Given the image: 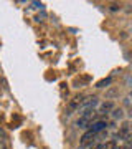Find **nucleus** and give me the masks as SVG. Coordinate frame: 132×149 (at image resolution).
Segmentation results:
<instances>
[{
  "label": "nucleus",
  "instance_id": "11",
  "mask_svg": "<svg viewBox=\"0 0 132 149\" xmlns=\"http://www.w3.org/2000/svg\"><path fill=\"white\" fill-rule=\"evenodd\" d=\"M117 8H119V5H117V3H112V5H111V10H117Z\"/></svg>",
  "mask_w": 132,
  "mask_h": 149
},
{
  "label": "nucleus",
  "instance_id": "3",
  "mask_svg": "<svg viewBox=\"0 0 132 149\" xmlns=\"http://www.w3.org/2000/svg\"><path fill=\"white\" fill-rule=\"evenodd\" d=\"M96 138H97V134L94 133V131H91V129H88L84 134H83V138H81V141H79V144H81V148H88V146H91V144L96 141Z\"/></svg>",
  "mask_w": 132,
  "mask_h": 149
},
{
  "label": "nucleus",
  "instance_id": "14",
  "mask_svg": "<svg viewBox=\"0 0 132 149\" xmlns=\"http://www.w3.org/2000/svg\"><path fill=\"white\" fill-rule=\"evenodd\" d=\"M131 96H132V93H131Z\"/></svg>",
  "mask_w": 132,
  "mask_h": 149
},
{
  "label": "nucleus",
  "instance_id": "7",
  "mask_svg": "<svg viewBox=\"0 0 132 149\" xmlns=\"http://www.w3.org/2000/svg\"><path fill=\"white\" fill-rule=\"evenodd\" d=\"M111 78H106V80H101L99 83H97V85H96V88H104V86H109L111 85Z\"/></svg>",
  "mask_w": 132,
  "mask_h": 149
},
{
  "label": "nucleus",
  "instance_id": "5",
  "mask_svg": "<svg viewBox=\"0 0 132 149\" xmlns=\"http://www.w3.org/2000/svg\"><path fill=\"white\" fill-rule=\"evenodd\" d=\"M114 108V104H112L111 101L109 103H104V104H101V108H99V111H97V114H106V113H109Z\"/></svg>",
  "mask_w": 132,
  "mask_h": 149
},
{
  "label": "nucleus",
  "instance_id": "12",
  "mask_svg": "<svg viewBox=\"0 0 132 149\" xmlns=\"http://www.w3.org/2000/svg\"><path fill=\"white\" fill-rule=\"evenodd\" d=\"M129 144H131V146H132V138H131V139H129Z\"/></svg>",
  "mask_w": 132,
  "mask_h": 149
},
{
  "label": "nucleus",
  "instance_id": "6",
  "mask_svg": "<svg viewBox=\"0 0 132 149\" xmlns=\"http://www.w3.org/2000/svg\"><path fill=\"white\" fill-rule=\"evenodd\" d=\"M102 149H117V143L114 139H111V141H107V143L102 146Z\"/></svg>",
  "mask_w": 132,
  "mask_h": 149
},
{
  "label": "nucleus",
  "instance_id": "9",
  "mask_svg": "<svg viewBox=\"0 0 132 149\" xmlns=\"http://www.w3.org/2000/svg\"><path fill=\"white\" fill-rule=\"evenodd\" d=\"M0 149H8V146L5 144V141H2V139H0Z\"/></svg>",
  "mask_w": 132,
  "mask_h": 149
},
{
  "label": "nucleus",
  "instance_id": "8",
  "mask_svg": "<svg viewBox=\"0 0 132 149\" xmlns=\"http://www.w3.org/2000/svg\"><path fill=\"white\" fill-rule=\"evenodd\" d=\"M112 116L116 118V119H117V118L121 119V118L124 116V111H122V109H114V111H112Z\"/></svg>",
  "mask_w": 132,
  "mask_h": 149
},
{
  "label": "nucleus",
  "instance_id": "13",
  "mask_svg": "<svg viewBox=\"0 0 132 149\" xmlns=\"http://www.w3.org/2000/svg\"><path fill=\"white\" fill-rule=\"evenodd\" d=\"M117 149H126V148H117Z\"/></svg>",
  "mask_w": 132,
  "mask_h": 149
},
{
  "label": "nucleus",
  "instance_id": "10",
  "mask_svg": "<svg viewBox=\"0 0 132 149\" xmlns=\"http://www.w3.org/2000/svg\"><path fill=\"white\" fill-rule=\"evenodd\" d=\"M33 7H35V8H43V3H38V2H33Z\"/></svg>",
  "mask_w": 132,
  "mask_h": 149
},
{
  "label": "nucleus",
  "instance_id": "2",
  "mask_svg": "<svg viewBox=\"0 0 132 149\" xmlns=\"http://www.w3.org/2000/svg\"><path fill=\"white\" fill-rule=\"evenodd\" d=\"M96 104H97V98H96V96H89V98H84V100H83V103H81V106L78 108L79 116H81V114H84V113L93 111Z\"/></svg>",
  "mask_w": 132,
  "mask_h": 149
},
{
  "label": "nucleus",
  "instance_id": "4",
  "mask_svg": "<svg viewBox=\"0 0 132 149\" xmlns=\"http://www.w3.org/2000/svg\"><path fill=\"white\" fill-rule=\"evenodd\" d=\"M106 126H107V124H106V121H94L93 123V124H91V131H94L96 134H99L101 131H104L106 129Z\"/></svg>",
  "mask_w": 132,
  "mask_h": 149
},
{
  "label": "nucleus",
  "instance_id": "1",
  "mask_svg": "<svg viewBox=\"0 0 132 149\" xmlns=\"http://www.w3.org/2000/svg\"><path fill=\"white\" fill-rule=\"evenodd\" d=\"M96 116H97V111H89V113H84V114H81V116L78 118V121H76V124H78V128H91V124L96 121Z\"/></svg>",
  "mask_w": 132,
  "mask_h": 149
}]
</instances>
